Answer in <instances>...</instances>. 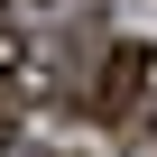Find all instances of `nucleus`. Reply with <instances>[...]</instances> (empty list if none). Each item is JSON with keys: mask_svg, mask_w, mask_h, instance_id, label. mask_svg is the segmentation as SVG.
Instances as JSON below:
<instances>
[{"mask_svg": "<svg viewBox=\"0 0 157 157\" xmlns=\"http://www.w3.org/2000/svg\"><path fill=\"white\" fill-rule=\"evenodd\" d=\"M93 120L102 129H129V139L157 120V46L129 37V46L102 56V74H93Z\"/></svg>", "mask_w": 157, "mask_h": 157, "instance_id": "obj_1", "label": "nucleus"}, {"mask_svg": "<svg viewBox=\"0 0 157 157\" xmlns=\"http://www.w3.org/2000/svg\"><path fill=\"white\" fill-rule=\"evenodd\" d=\"M0 139H10V120H0Z\"/></svg>", "mask_w": 157, "mask_h": 157, "instance_id": "obj_2", "label": "nucleus"}]
</instances>
